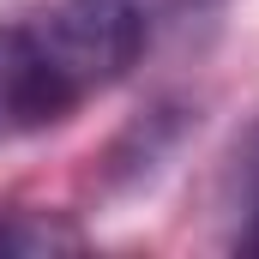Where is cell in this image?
<instances>
[{"label":"cell","instance_id":"6da1fadb","mask_svg":"<svg viewBox=\"0 0 259 259\" xmlns=\"http://www.w3.org/2000/svg\"><path fill=\"white\" fill-rule=\"evenodd\" d=\"M145 55L133 0H49L0 24V139L61 127Z\"/></svg>","mask_w":259,"mask_h":259},{"label":"cell","instance_id":"7a4b0ae2","mask_svg":"<svg viewBox=\"0 0 259 259\" xmlns=\"http://www.w3.org/2000/svg\"><path fill=\"white\" fill-rule=\"evenodd\" d=\"M229 211H235V253H259V121L241 133L235 163H229Z\"/></svg>","mask_w":259,"mask_h":259},{"label":"cell","instance_id":"3957f363","mask_svg":"<svg viewBox=\"0 0 259 259\" xmlns=\"http://www.w3.org/2000/svg\"><path fill=\"white\" fill-rule=\"evenodd\" d=\"M72 247H84V235L61 217H42V211L0 217V253H72Z\"/></svg>","mask_w":259,"mask_h":259}]
</instances>
